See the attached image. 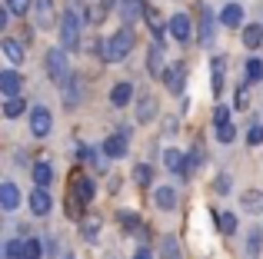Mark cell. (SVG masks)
Here are the masks:
<instances>
[{"mask_svg":"<svg viewBox=\"0 0 263 259\" xmlns=\"http://www.w3.org/2000/svg\"><path fill=\"white\" fill-rule=\"evenodd\" d=\"M87 24V10H84V0H70L64 10V17H60V44H64V50H80V30H84Z\"/></svg>","mask_w":263,"mask_h":259,"instance_id":"6da1fadb","label":"cell"},{"mask_svg":"<svg viewBox=\"0 0 263 259\" xmlns=\"http://www.w3.org/2000/svg\"><path fill=\"white\" fill-rule=\"evenodd\" d=\"M134 44H137V33L130 30L127 24H123L120 30H117L114 37H107V44L100 47V60H103V63H120V60L130 57Z\"/></svg>","mask_w":263,"mask_h":259,"instance_id":"7a4b0ae2","label":"cell"},{"mask_svg":"<svg viewBox=\"0 0 263 259\" xmlns=\"http://www.w3.org/2000/svg\"><path fill=\"white\" fill-rule=\"evenodd\" d=\"M44 67H47V77L53 80V83H64L67 77H70V63H67V50L64 47H50L44 57Z\"/></svg>","mask_w":263,"mask_h":259,"instance_id":"3957f363","label":"cell"},{"mask_svg":"<svg viewBox=\"0 0 263 259\" xmlns=\"http://www.w3.org/2000/svg\"><path fill=\"white\" fill-rule=\"evenodd\" d=\"M100 149L110 156V160H123V156H127V149H130V130L123 126V130H117V133H110L107 140H103Z\"/></svg>","mask_w":263,"mask_h":259,"instance_id":"277c9868","label":"cell"},{"mask_svg":"<svg viewBox=\"0 0 263 259\" xmlns=\"http://www.w3.org/2000/svg\"><path fill=\"white\" fill-rule=\"evenodd\" d=\"M50 130H53V113L47 106H33L30 110V133L37 140H44V136H50Z\"/></svg>","mask_w":263,"mask_h":259,"instance_id":"5b68a950","label":"cell"},{"mask_svg":"<svg viewBox=\"0 0 263 259\" xmlns=\"http://www.w3.org/2000/svg\"><path fill=\"white\" fill-rule=\"evenodd\" d=\"M60 93H64V106L67 110H77V103L84 100V83H80L77 73H70V77L60 83Z\"/></svg>","mask_w":263,"mask_h":259,"instance_id":"8992f818","label":"cell"},{"mask_svg":"<svg viewBox=\"0 0 263 259\" xmlns=\"http://www.w3.org/2000/svg\"><path fill=\"white\" fill-rule=\"evenodd\" d=\"M70 196H73L77 203H84V206H87V203L97 196L93 180H90V176H84V173H73V180H70Z\"/></svg>","mask_w":263,"mask_h":259,"instance_id":"52a82bcc","label":"cell"},{"mask_svg":"<svg viewBox=\"0 0 263 259\" xmlns=\"http://www.w3.org/2000/svg\"><path fill=\"white\" fill-rule=\"evenodd\" d=\"M163 83H167V90L174 93V97H180L186 87V63H170L167 70H163Z\"/></svg>","mask_w":263,"mask_h":259,"instance_id":"ba28073f","label":"cell"},{"mask_svg":"<svg viewBox=\"0 0 263 259\" xmlns=\"http://www.w3.org/2000/svg\"><path fill=\"white\" fill-rule=\"evenodd\" d=\"M217 40V20L210 7H200V47H213Z\"/></svg>","mask_w":263,"mask_h":259,"instance_id":"9c48e42d","label":"cell"},{"mask_svg":"<svg viewBox=\"0 0 263 259\" xmlns=\"http://www.w3.org/2000/svg\"><path fill=\"white\" fill-rule=\"evenodd\" d=\"M154 206L160 209V213H174L177 209V189L167 186V183H160V186L154 189Z\"/></svg>","mask_w":263,"mask_h":259,"instance_id":"30bf717a","label":"cell"},{"mask_svg":"<svg viewBox=\"0 0 263 259\" xmlns=\"http://www.w3.org/2000/svg\"><path fill=\"white\" fill-rule=\"evenodd\" d=\"M17 206H20V189H17V183L4 180V183H0V209H4V213H13Z\"/></svg>","mask_w":263,"mask_h":259,"instance_id":"8fae6325","label":"cell"},{"mask_svg":"<svg viewBox=\"0 0 263 259\" xmlns=\"http://www.w3.org/2000/svg\"><path fill=\"white\" fill-rule=\"evenodd\" d=\"M80 226V236H84V243H97V236H100V226H103V216L100 213H87L84 220L77 223Z\"/></svg>","mask_w":263,"mask_h":259,"instance_id":"7c38bea8","label":"cell"},{"mask_svg":"<svg viewBox=\"0 0 263 259\" xmlns=\"http://www.w3.org/2000/svg\"><path fill=\"white\" fill-rule=\"evenodd\" d=\"M27 206H30L33 216H47V213L53 209V200H50V193H47V189L37 186V189L30 193V200H27Z\"/></svg>","mask_w":263,"mask_h":259,"instance_id":"4fadbf2b","label":"cell"},{"mask_svg":"<svg viewBox=\"0 0 263 259\" xmlns=\"http://www.w3.org/2000/svg\"><path fill=\"white\" fill-rule=\"evenodd\" d=\"M163 163H167L170 173L190 176V160H186V153H180V149H167V153H163Z\"/></svg>","mask_w":263,"mask_h":259,"instance_id":"5bb4252c","label":"cell"},{"mask_svg":"<svg viewBox=\"0 0 263 259\" xmlns=\"http://www.w3.org/2000/svg\"><path fill=\"white\" fill-rule=\"evenodd\" d=\"M110 103H114L117 110L130 106V103H134V83H130V80H120V83L110 90Z\"/></svg>","mask_w":263,"mask_h":259,"instance_id":"9a60e30c","label":"cell"},{"mask_svg":"<svg viewBox=\"0 0 263 259\" xmlns=\"http://www.w3.org/2000/svg\"><path fill=\"white\" fill-rule=\"evenodd\" d=\"M170 33H174V40H177V44H186V40L193 37L190 17H186V13H174V20H170Z\"/></svg>","mask_w":263,"mask_h":259,"instance_id":"2e32d148","label":"cell"},{"mask_svg":"<svg viewBox=\"0 0 263 259\" xmlns=\"http://www.w3.org/2000/svg\"><path fill=\"white\" fill-rule=\"evenodd\" d=\"M20 87H24V80H20L17 70L0 73V93H4V97H20Z\"/></svg>","mask_w":263,"mask_h":259,"instance_id":"e0dca14e","label":"cell"},{"mask_svg":"<svg viewBox=\"0 0 263 259\" xmlns=\"http://www.w3.org/2000/svg\"><path fill=\"white\" fill-rule=\"evenodd\" d=\"M143 13H147V4H143V0H120V20L123 24H134L137 17H143Z\"/></svg>","mask_w":263,"mask_h":259,"instance_id":"ac0fdd59","label":"cell"},{"mask_svg":"<svg viewBox=\"0 0 263 259\" xmlns=\"http://www.w3.org/2000/svg\"><path fill=\"white\" fill-rule=\"evenodd\" d=\"M223 70H227V60L223 57H213L210 60V90H213V97L223 93Z\"/></svg>","mask_w":263,"mask_h":259,"instance_id":"d6986e66","label":"cell"},{"mask_svg":"<svg viewBox=\"0 0 263 259\" xmlns=\"http://www.w3.org/2000/svg\"><path fill=\"white\" fill-rule=\"evenodd\" d=\"M147 70H150V77H163V44L160 40H154L150 44V50H147Z\"/></svg>","mask_w":263,"mask_h":259,"instance_id":"ffe728a7","label":"cell"},{"mask_svg":"<svg viewBox=\"0 0 263 259\" xmlns=\"http://www.w3.org/2000/svg\"><path fill=\"white\" fill-rule=\"evenodd\" d=\"M143 20H147V27H150V33H154V40H160V44H163V30H167L170 24H163L160 10H157V7H147V13H143Z\"/></svg>","mask_w":263,"mask_h":259,"instance_id":"44dd1931","label":"cell"},{"mask_svg":"<svg viewBox=\"0 0 263 259\" xmlns=\"http://www.w3.org/2000/svg\"><path fill=\"white\" fill-rule=\"evenodd\" d=\"M0 50H4V57L10 60V63H24V60H27L20 40H13V37H4V40H0Z\"/></svg>","mask_w":263,"mask_h":259,"instance_id":"7402d4cb","label":"cell"},{"mask_svg":"<svg viewBox=\"0 0 263 259\" xmlns=\"http://www.w3.org/2000/svg\"><path fill=\"white\" fill-rule=\"evenodd\" d=\"M240 209H247V213H263V193L260 189H243V193H240Z\"/></svg>","mask_w":263,"mask_h":259,"instance_id":"603a6c76","label":"cell"},{"mask_svg":"<svg viewBox=\"0 0 263 259\" xmlns=\"http://www.w3.org/2000/svg\"><path fill=\"white\" fill-rule=\"evenodd\" d=\"M220 24H223V27H233V30H240V24H243V7H240V4H227L223 13H220Z\"/></svg>","mask_w":263,"mask_h":259,"instance_id":"cb8c5ba5","label":"cell"},{"mask_svg":"<svg viewBox=\"0 0 263 259\" xmlns=\"http://www.w3.org/2000/svg\"><path fill=\"white\" fill-rule=\"evenodd\" d=\"M240 37H243V47H247V50H257V47L263 44V24H247Z\"/></svg>","mask_w":263,"mask_h":259,"instance_id":"d4e9b609","label":"cell"},{"mask_svg":"<svg viewBox=\"0 0 263 259\" xmlns=\"http://www.w3.org/2000/svg\"><path fill=\"white\" fill-rule=\"evenodd\" d=\"M33 183L40 189H47L53 183V163H33Z\"/></svg>","mask_w":263,"mask_h":259,"instance_id":"484cf974","label":"cell"},{"mask_svg":"<svg viewBox=\"0 0 263 259\" xmlns=\"http://www.w3.org/2000/svg\"><path fill=\"white\" fill-rule=\"evenodd\" d=\"M134 117H137V123H150V120L157 117V100L154 97H143L140 103H137V113H134Z\"/></svg>","mask_w":263,"mask_h":259,"instance_id":"4316f807","label":"cell"},{"mask_svg":"<svg viewBox=\"0 0 263 259\" xmlns=\"http://www.w3.org/2000/svg\"><path fill=\"white\" fill-rule=\"evenodd\" d=\"M260 249H263V229H260V226H253L250 233H247V256L257 259V256H260Z\"/></svg>","mask_w":263,"mask_h":259,"instance_id":"83f0119b","label":"cell"},{"mask_svg":"<svg viewBox=\"0 0 263 259\" xmlns=\"http://www.w3.org/2000/svg\"><path fill=\"white\" fill-rule=\"evenodd\" d=\"M160 259H183L177 236H163V240H160Z\"/></svg>","mask_w":263,"mask_h":259,"instance_id":"f1b7e54d","label":"cell"},{"mask_svg":"<svg viewBox=\"0 0 263 259\" xmlns=\"http://www.w3.org/2000/svg\"><path fill=\"white\" fill-rule=\"evenodd\" d=\"M130 176H134L137 186H150V183H154V166H150V163H137Z\"/></svg>","mask_w":263,"mask_h":259,"instance_id":"f546056e","label":"cell"},{"mask_svg":"<svg viewBox=\"0 0 263 259\" xmlns=\"http://www.w3.org/2000/svg\"><path fill=\"white\" fill-rule=\"evenodd\" d=\"M24 110H27V100H24V97H7V100H4V117H7V120L20 117Z\"/></svg>","mask_w":263,"mask_h":259,"instance_id":"4dcf8cb0","label":"cell"},{"mask_svg":"<svg viewBox=\"0 0 263 259\" xmlns=\"http://www.w3.org/2000/svg\"><path fill=\"white\" fill-rule=\"evenodd\" d=\"M87 163L97 169V173H107V166H110V156L103 153V149H90V156H87Z\"/></svg>","mask_w":263,"mask_h":259,"instance_id":"1f68e13d","label":"cell"},{"mask_svg":"<svg viewBox=\"0 0 263 259\" xmlns=\"http://www.w3.org/2000/svg\"><path fill=\"white\" fill-rule=\"evenodd\" d=\"M230 189H233V176L230 173H217L213 176V193L217 196H227Z\"/></svg>","mask_w":263,"mask_h":259,"instance_id":"d6a6232c","label":"cell"},{"mask_svg":"<svg viewBox=\"0 0 263 259\" xmlns=\"http://www.w3.org/2000/svg\"><path fill=\"white\" fill-rule=\"evenodd\" d=\"M260 80H263V60L260 57L247 60V83H260Z\"/></svg>","mask_w":263,"mask_h":259,"instance_id":"836d02e7","label":"cell"},{"mask_svg":"<svg viewBox=\"0 0 263 259\" xmlns=\"http://www.w3.org/2000/svg\"><path fill=\"white\" fill-rule=\"evenodd\" d=\"M217 226L223 236H233V229H237V213H220L217 216Z\"/></svg>","mask_w":263,"mask_h":259,"instance_id":"e575fe53","label":"cell"},{"mask_svg":"<svg viewBox=\"0 0 263 259\" xmlns=\"http://www.w3.org/2000/svg\"><path fill=\"white\" fill-rule=\"evenodd\" d=\"M40 253H44L40 240H37V236H27V240H24V259H40Z\"/></svg>","mask_w":263,"mask_h":259,"instance_id":"d590c367","label":"cell"},{"mask_svg":"<svg viewBox=\"0 0 263 259\" xmlns=\"http://www.w3.org/2000/svg\"><path fill=\"white\" fill-rule=\"evenodd\" d=\"M4 259H24V240H7L4 243Z\"/></svg>","mask_w":263,"mask_h":259,"instance_id":"8d00e7d4","label":"cell"},{"mask_svg":"<svg viewBox=\"0 0 263 259\" xmlns=\"http://www.w3.org/2000/svg\"><path fill=\"white\" fill-rule=\"evenodd\" d=\"M4 4L13 17H27V13H30V0H4Z\"/></svg>","mask_w":263,"mask_h":259,"instance_id":"74e56055","label":"cell"},{"mask_svg":"<svg viewBox=\"0 0 263 259\" xmlns=\"http://www.w3.org/2000/svg\"><path fill=\"white\" fill-rule=\"evenodd\" d=\"M217 140L220 143H233V140H237V126H233V123H220L217 126Z\"/></svg>","mask_w":263,"mask_h":259,"instance_id":"f35d334b","label":"cell"},{"mask_svg":"<svg viewBox=\"0 0 263 259\" xmlns=\"http://www.w3.org/2000/svg\"><path fill=\"white\" fill-rule=\"evenodd\" d=\"M233 106H237V110H247V106H250V90H247V83L237 87V93H233Z\"/></svg>","mask_w":263,"mask_h":259,"instance_id":"ab89813d","label":"cell"},{"mask_svg":"<svg viewBox=\"0 0 263 259\" xmlns=\"http://www.w3.org/2000/svg\"><path fill=\"white\" fill-rule=\"evenodd\" d=\"M260 143H263V123H253L247 133V146H260Z\"/></svg>","mask_w":263,"mask_h":259,"instance_id":"60d3db41","label":"cell"},{"mask_svg":"<svg viewBox=\"0 0 263 259\" xmlns=\"http://www.w3.org/2000/svg\"><path fill=\"white\" fill-rule=\"evenodd\" d=\"M120 223H123V229H127V233H130V229H137V226H140L137 213H134V216H130V213H120Z\"/></svg>","mask_w":263,"mask_h":259,"instance_id":"b9f144b4","label":"cell"},{"mask_svg":"<svg viewBox=\"0 0 263 259\" xmlns=\"http://www.w3.org/2000/svg\"><path fill=\"white\" fill-rule=\"evenodd\" d=\"M213 123H230V113H227V106H213Z\"/></svg>","mask_w":263,"mask_h":259,"instance_id":"7bdbcfd3","label":"cell"},{"mask_svg":"<svg viewBox=\"0 0 263 259\" xmlns=\"http://www.w3.org/2000/svg\"><path fill=\"white\" fill-rule=\"evenodd\" d=\"M177 126H180V123H177V117H163V133H167V136H174V133H177Z\"/></svg>","mask_w":263,"mask_h":259,"instance_id":"ee69618b","label":"cell"},{"mask_svg":"<svg viewBox=\"0 0 263 259\" xmlns=\"http://www.w3.org/2000/svg\"><path fill=\"white\" fill-rule=\"evenodd\" d=\"M44 253L50 256V259L57 256V240H53V236H47V240H44Z\"/></svg>","mask_w":263,"mask_h":259,"instance_id":"f6af8a7d","label":"cell"},{"mask_svg":"<svg viewBox=\"0 0 263 259\" xmlns=\"http://www.w3.org/2000/svg\"><path fill=\"white\" fill-rule=\"evenodd\" d=\"M117 4H120V0H100V13H110Z\"/></svg>","mask_w":263,"mask_h":259,"instance_id":"bcb514c9","label":"cell"},{"mask_svg":"<svg viewBox=\"0 0 263 259\" xmlns=\"http://www.w3.org/2000/svg\"><path fill=\"white\" fill-rule=\"evenodd\" d=\"M134 259H154V253H150L147 246H140V249H137V253H134Z\"/></svg>","mask_w":263,"mask_h":259,"instance_id":"7dc6e473","label":"cell"},{"mask_svg":"<svg viewBox=\"0 0 263 259\" xmlns=\"http://www.w3.org/2000/svg\"><path fill=\"white\" fill-rule=\"evenodd\" d=\"M37 7H50V0H37Z\"/></svg>","mask_w":263,"mask_h":259,"instance_id":"c3c4849f","label":"cell"},{"mask_svg":"<svg viewBox=\"0 0 263 259\" xmlns=\"http://www.w3.org/2000/svg\"><path fill=\"white\" fill-rule=\"evenodd\" d=\"M64 259H77V256H73V253H67V256H64Z\"/></svg>","mask_w":263,"mask_h":259,"instance_id":"681fc988","label":"cell"}]
</instances>
